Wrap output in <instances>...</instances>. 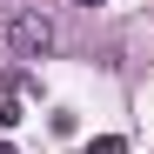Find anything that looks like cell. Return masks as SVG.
Instances as JSON below:
<instances>
[{"mask_svg": "<svg viewBox=\"0 0 154 154\" xmlns=\"http://www.w3.org/2000/svg\"><path fill=\"white\" fill-rule=\"evenodd\" d=\"M0 154H14V147H7V141H0Z\"/></svg>", "mask_w": 154, "mask_h": 154, "instance_id": "cell-4", "label": "cell"}, {"mask_svg": "<svg viewBox=\"0 0 154 154\" xmlns=\"http://www.w3.org/2000/svg\"><path fill=\"white\" fill-rule=\"evenodd\" d=\"M7 47H14L20 60H40L47 47H54V20H47L40 7H27V14H14V20H7Z\"/></svg>", "mask_w": 154, "mask_h": 154, "instance_id": "cell-1", "label": "cell"}, {"mask_svg": "<svg viewBox=\"0 0 154 154\" xmlns=\"http://www.w3.org/2000/svg\"><path fill=\"white\" fill-rule=\"evenodd\" d=\"M81 7H100V0H81Z\"/></svg>", "mask_w": 154, "mask_h": 154, "instance_id": "cell-3", "label": "cell"}, {"mask_svg": "<svg viewBox=\"0 0 154 154\" xmlns=\"http://www.w3.org/2000/svg\"><path fill=\"white\" fill-rule=\"evenodd\" d=\"M20 121H27V114H20V94H7V100H0V127H20Z\"/></svg>", "mask_w": 154, "mask_h": 154, "instance_id": "cell-2", "label": "cell"}]
</instances>
